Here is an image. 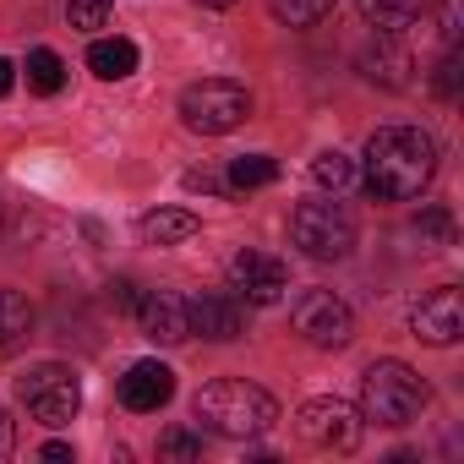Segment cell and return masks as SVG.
I'll return each mask as SVG.
<instances>
[{
	"mask_svg": "<svg viewBox=\"0 0 464 464\" xmlns=\"http://www.w3.org/2000/svg\"><path fill=\"white\" fill-rule=\"evenodd\" d=\"M437 175V142L420 126H382L366 142V197L377 202H410Z\"/></svg>",
	"mask_w": 464,
	"mask_h": 464,
	"instance_id": "obj_1",
	"label": "cell"
},
{
	"mask_svg": "<svg viewBox=\"0 0 464 464\" xmlns=\"http://www.w3.org/2000/svg\"><path fill=\"white\" fill-rule=\"evenodd\" d=\"M191 415L202 431L213 437H229V442H246V437H263L274 420H279V404L268 388L246 382V377H218L208 382L197 399H191Z\"/></svg>",
	"mask_w": 464,
	"mask_h": 464,
	"instance_id": "obj_2",
	"label": "cell"
},
{
	"mask_svg": "<svg viewBox=\"0 0 464 464\" xmlns=\"http://www.w3.org/2000/svg\"><path fill=\"white\" fill-rule=\"evenodd\" d=\"M426 410V382L404 361H372L361 377V420L377 426H410Z\"/></svg>",
	"mask_w": 464,
	"mask_h": 464,
	"instance_id": "obj_3",
	"label": "cell"
},
{
	"mask_svg": "<svg viewBox=\"0 0 464 464\" xmlns=\"http://www.w3.org/2000/svg\"><path fill=\"white\" fill-rule=\"evenodd\" d=\"M246 115H252V93L241 82H229V77H208V82H191L180 93V121L197 137H224V131H236Z\"/></svg>",
	"mask_w": 464,
	"mask_h": 464,
	"instance_id": "obj_4",
	"label": "cell"
},
{
	"mask_svg": "<svg viewBox=\"0 0 464 464\" xmlns=\"http://www.w3.org/2000/svg\"><path fill=\"white\" fill-rule=\"evenodd\" d=\"M290 241L317 263H339L355 252V218L339 202H301L290 213Z\"/></svg>",
	"mask_w": 464,
	"mask_h": 464,
	"instance_id": "obj_5",
	"label": "cell"
},
{
	"mask_svg": "<svg viewBox=\"0 0 464 464\" xmlns=\"http://www.w3.org/2000/svg\"><path fill=\"white\" fill-rule=\"evenodd\" d=\"M17 399L28 404V415L39 420V426H72L77 420V410H82V382H77V372L72 366H34L23 382H17Z\"/></svg>",
	"mask_w": 464,
	"mask_h": 464,
	"instance_id": "obj_6",
	"label": "cell"
},
{
	"mask_svg": "<svg viewBox=\"0 0 464 464\" xmlns=\"http://www.w3.org/2000/svg\"><path fill=\"white\" fill-rule=\"evenodd\" d=\"M295 431L317 453H350L361 442V410L344 399H306L295 410Z\"/></svg>",
	"mask_w": 464,
	"mask_h": 464,
	"instance_id": "obj_7",
	"label": "cell"
},
{
	"mask_svg": "<svg viewBox=\"0 0 464 464\" xmlns=\"http://www.w3.org/2000/svg\"><path fill=\"white\" fill-rule=\"evenodd\" d=\"M290 323H295V334H301L306 344H317V350H339V344L355 339V312H350L334 290H306V295H295Z\"/></svg>",
	"mask_w": 464,
	"mask_h": 464,
	"instance_id": "obj_8",
	"label": "cell"
},
{
	"mask_svg": "<svg viewBox=\"0 0 464 464\" xmlns=\"http://www.w3.org/2000/svg\"><path fill=\"white\" fill-rule=\"evenodd\" d=\"M229 290L252 306H274L285 290H290V268L268 252H236L229 257Z\"/></svg>",
	"mask_w": 464,
	"mask_h": 464,
	"instance_id": "obj_9",
	"label": "cell"
},
{
	"mask_svg": "<svg viewBox=\"0 0 464 464\" xmlns=\"http://www.w3.org/2000/svg\"><path fill=\"white\" fill-rule=\"evenodd\" d=\"M410 328L426 344H459V334H464V301H459V290L453 285L426 290L415 301V312H410Z\"/></svg>",
	"mask_w": 464,
	"mask_h": 464,
	"instance_id": "obj_10",
	"label": "cell"
},
{
	"mask_svg": "<svg viewBox=\"0 0 464 464\" xmlns=\"http://www.w3.org/2000/svg\"><path fill=\"white\" fill-rule=\"evenodd\" d=\"M186 312H191V334H202V339H213V344H229V339L246 334V306H241V295L202 290V295L186 301Z\"/></svg>",
	"mask_w": 464,
	"mask_h": 464,
	"instance_id": "obj_11",
	"label": "cell"
},
{
	"mask_svg": "<svg viewBox=\"0 0 464 464\" xmlns=\"http://www.w3.org/2000/svg\"><path fill=\"white\" fill-rule=\"evenodd\" d=\"M175 399V372L164 361H131L126 377H121V404L137 410V415H153Z\"/></svg>",
	"mask_w": 464,
	"mask_h": 464,
	"instance_id": "obj_12",
	"label": "cell"
},
{
	"mask_svg": "<svg viewBox=\"0 0 464 464\" xmlns=\"http://www.w3.org/2000/svg\"><path fill=\"white\" fill-rule=\"evenodd\" d=\"M137 323H142V334H148L153 344H186V339H191V312H186V301L169 295V290H148V295L137 301Z\"/></svg>",
	"mask_w": 464,
	"mask_h": 464,
	"instance_id": "obj_13",
	"label": "cell"
},
{
	"mask_svg": "<svg viewBox=\"0 0 464 464\" xmlns=\"http://www.w3.org/2000/svg\"><path fill=\"white\" fill-rule=\"evenodd\" d=\"M361 72H366L372 82H382V88H410L415 61L393 44V34H377V44H366V50H361Z\"/></svg>",
	"mask_w": 464,
	"mask_h": 464,
	"instance_id": "obj_14",
	"label": "cell"
},
{
	"mask_svg": "<svg viewBox=\"0 0 464 464\" xmlns=\"http://www.w3.org/2000/svg\"><path fill=\"white\" fill-rule=\"evenodd\" d=\"M197 213H186V208H153V213H142V224H137V236L148 241V246H180V241H191L197 236Z\"/></svg>",
	"mask_w": 464,
	"mask_h": 464,
	"instance_id": "obj_15",
	"label": "cell"
},
{
	"mask_svg": "<svg viewBox=\"0 0 464 464\" xmlns=\"http://www.w3.org/2000/svg\"><path fill=\"white\" fill-rule=\"evenodd\" d=\"M88 72H93L99 82L131 77V72H137V44H131V39H93V44H88Z\"/></svg>",
	"mask_w": 464,
	"mask_h": 464,
	"instance_id": "obj_16",
	"label": "cell"
},
{
	"mask_svg": "<svg viewBox=\"0 0 464 464\" xmlns=\"http://www.w3.org/2000/svg\"><path fill=\"white\" fill-rule=\"evenodd\" d=\"M34 334V306L23 290H0V355H12Z\"/></svg>",
	"mask_w": 464,
	"mask_h": 464,
	"instance_id": "obj_17",
	"label": "cell"
},
{
	"mask_svg": "<svg viewBox=\"0 0 464 464\" xmlns=\"http://www.w3.org/2000/svg\"><path fill=\"white\" fill-rule=\"evenodd\" d=\"M420 12H426V0H361V17L377 34H404Z\"/></svg>",
	"mask_w": 464,
	"mask_h": 464,
	"instance_id": "obj_18",
	"label": "cell"
},
{
	"mask_svg": "<svg viewBox=\"0 0 464 464\" xmlns=\"http://www.w3.org/2000/svg\"><path fill=\"white\" fill-rule=\"evenodd\" d=\"M229 191H257V186H274L279 180V164L268 159V153H246V159H236L229 164Z\"/></svg>",
	"mask_w": 464,
	"mask_h": 464,
	"instance_id": "obj_19",
	"label": "cell"
},
{
	"mask_svg": "<svg viewBox=\"0 0 464 464\" xmlns=\"http://www.w3.org/2000/svg\"><path fill=\"white\" fill-rule=\"evenodd\" d=\"M28 88L44 93V99H55V93L66 88V61H61L55 50H34V55H28Z\"/></svg>",
	"mask_w": 464,
	"mask_h": 464,
	"instance_id": "obj_20",
	"label": "cell"
},
{
	"mask_svg": "<svg viewBox=\"0 0 464 464\" xmlns=\"http://www.w3.org/2000/svg\"><path fill=\"white\" fill-rule=\"evenodd\" d=\"M268 12L285 23V28H312L334 12V0H268Z\"/></svg>",
	"mask_w": 464,
	"mask_h": 464,
	"instance_id": "obj_21",
	"label": "cell"
},
{
	"mask_svg": "<svg viewBox=\"0 0 464 464\" xmlns=\"http://www.w3.org/2000/svg\"><path fill=\"white\" fill-rule=\"evenodd\" d=\"M312 180H317L323 191H344V186L355 180V159H344V153H317V159H312Z\"/></svg>",
	"mask_w": 464,
	"mask_h": 464,
	"instance_id": "obj_22",
	"label": "cell"
},
{
	"mask_svg": "<svg viewBox=\"0 0 464 464\" xmlns=\"http://www.w3.org/2000/svg\"><path fill=\"white\" fill-rule=\"evenodd\" d=\"M115 12V0H66V23L72 28H104Z\"/></svg>",
	"mask_w": 464,
	"mask_h": 464,
	"instance_id": "obj_23",
	"label": "cell"
},
{
	"mask_svg": "<svg viewBox=\"0 0 464 464\" xmlns=\"http://www.w3.org/2000/svg\"><path fill=\"white\" fill-rule=\"evenodd\" d=\"M415 236H420V246H448V236H453L448 208H426V213L415 218Z\"/></svg>",
	"mask_w": 464,
	"mask_h": 464,
	"instance_id": "obj_24",
	"label": "cell"
},
{
	"mask_svg": "<svg viewBox=\"0 0 464 464\" xmlns=\"http://www.w3.org/2000/svg\"><path fill=\"white\" fill-rule=\"evenodd\" d=\"M159 453H164V459H197V453H202V431L169 426V431L159 437Z\"/></svg>",
	"mask_w": 464,
	"mask_h": 464,
	"instance_id": "obj_25",
	"label": "cell"
},
{
	"mask_svg": "<svg viewBox=\"0 0 464 464\" xmlns=\"http://www.w3.org/2000/svg\"><path fill=\"white\" fill-rule=\"evenodd\" d=\"M180 180H186V191H208V197H224V191H229V180L213 175V169H186Z\"/></svg>",
	"mask_w": 464,
	"mask_h": 464,
	"instance_id": "obj_26",
	"label": "cell"
},
{
	"mask_svg": "<svg viewBox=\"0 0 464 464\" xmlns=\"http://www.w3.org/2000/svg\"><path fill=\"white\" fill-rule=\"evenodd\" d=\"M437 93H442V99H459V55H453V50H448L442 66H437Z\"/></svg>",
	"mask_w": 464,
	"mask_h": 464,
	"instance_id": "obj_27",
	"label": "cell"
},
{
	"mask_svg": "<svg viewBox=\"0 0 464 464\" xmlns=\"http://www.w3.org/2000/svg\"><path fill=\"white\" fill-rule=\"evenodd\" d=\"M110 301H115L121 312H137V301H142V295H137V285H131V279H115V285H110Z\"/></svg>",
	"mask_w": 464,
	"mask_h": 464,
	"instance_id": "obj_28",
	"label": "cell"
},
{
	"mask_svg": "<svg viewBox=\"0 0 464 464\" xmlns=\"http://www.w3.org/2000/svg\"><path fill=\"white\" fill-rule=\"evenodd\" d=\"M459 34H464L459 28V0H442V39H448V50L459 44Z\"/></svg>",
	"mask_w": 464,
	"mask_h": 464,
	"instance_id": "obj_29",
	"label": "cell"
},
{
	"mask_svg": "<svg viewBox=\"0 0 464 464\" xmlns=\"http://www.w3.org/2000/svg\"><path fill=\"white\" fill-rule=\"evenodd\" d=\"M12 448H17V426H12L6 410H0V459H12Z\"/></svg>",
	"mask_w": 464,
	"mask_h": 464,
	"instance_id": "obj_30",
	"label": "cell"
},
{
	"mask_svg": "<svg viewBox=\"0 0 464 464\" xmlns=\"http://www.w3.org/2000/svg\"><path fill=\"white\" fill-rule=\"evenodd\" d=\"M39 459H50V464H66V459H72V442H44V448H39Z\"/></svg>",
	"mask_w": 464,
	"mask_h": 464,
	"instance_id": "obj_31",
	"label": "cell"
},
{
	"mask_svg": "<svg viewBox=\"0 0 464 464\" xmlns=\"http://www.w3.org/2000/svg\"><path fill=\"white\" fill-rule=\"evenodd\" d=\"M12 82H17V66H12V61H0V99L12 93Z\"/></svg>",
	"mask_w": 464,
	"mask_h": 464,
	"instance_id": "obj_32",
	"label": "cell"
},
{
	"mask_svg": "<svg viewBox=\"0 0 464 464\" xmlns=\"http://www.w3.org/2000/svg\"><path fill=\"white\" fill-rule=\"evenodd\" d=\"M197 6H208V12H229L236 0H197Z\"/></svg>",
	"mask_w": 464,
	"mask_h": 464,
	"instance_id": "obj_33",
	"label": "cell"
}]
</instances>
